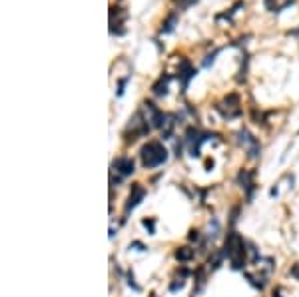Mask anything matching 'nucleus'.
I'll return each instance as SVG.
<instances>
[{"label":"nucleus","mask_w":299,"mask_h":297,"mask_svg":"<svg viewBox=\"0 0 299 297\" xmlns=\"http://www.w3.org/2000/svg\"><path fill=\"white\" fill-rule=\"evenodd\" d=\"M245 241H243V238L240 236V233H236V231H231L229 236H227V240H225V258L229 260V263H231V267L233 269H242L243 265H245Z\"/></svg>","instance_id":"nucleus-1"},{"label":"nucleus","mask_w":299,"mask_h":297,"mask_svg":"<svg viewBox=\"0 0 299 297\" xmlns=\"http://www.w3.org/2000/svg\"><path fill=\"white\" fill-rule=\"evenodd\" d=\"M140 156H142L144 167H148V169L158 167L168 160V152H166V148L160 142H148L140 150Z\"/></svg>","instance_id":"nucleus-2"},{"label":"nucleus","mask_w":299,"mask_h":297,"mask_svg":"<svg viewBox=\"0 0 299 297\" xmlns=\"http://www.w3.org/2000/svg\"><path fill=\"white\" fill-rule=\"evenodd\" d=\"M218 112L224 116V118H227V120H231V118H238L240 114H242V108H240V98L236 96V94H229L227 98H224L218 106Z\"/></svg>","instance_id":"nucleus-3"},{"label":"nucleus","mask_w":299,"mask_h":297,"mask_svg":"<svg viewBox=\"0 0 299 297\" xmlns=\"http://www.w3.org/2000/svg\"><path fill=\"white\" fill-rule=\"evenodd\" d=\"M144 196H146V189L140 186V184H134L132 186V192H130V196H128V202H126V216L130 214L132 209H136L138 205H140V202L144 200Z\"/></svg>","instance_id":"nucleus-4"},{"label":"nucleus","mask_w":299,"mask_h":297,"mask_svg":"<svg viewBox=\"0 0 299 297\" xmlns=\"http://www.w3.org/2000/svg\"><path fill=\"white\" fill-rule=\"evenodd\" d=\"M240 142L247 148V152H249V158H255L260 154V144L255 142V138L249 134V132H245V130H242L240 132Z\"/></svg>","instance_id":"nucleus-5"},{"label":"nucleus","mask_w":299,"mask_h":297,"mask_svg":"<svg viewBox=\"0 0 299 297\" xmlns=\"http://www.w3.org/2000/svg\"><path fill=\"white\" fill-rule=\"evenodd\" d=\"M114 167L122 176H132L134 174V160L132 158H118L114 162Z\"/></svg>","instance_id":"nucleus-6"},{"label":"nucleus","mask_w":299,"mask_h":297,"mask_svg":"<svg viewBox=\"0 0 299 297\" xmlns=\"http://www.w3.org/2000/svg\"><path fill=\"white\" fill-rule=\"evenodd\" d=\"M196 76V70L191 68V64L187 60H182L180 62V78H182V82H184V88L187 86V82Z\"/></svg>","instance_id":"nucleus-7"},{"label":"nucleus","mask_w":299,"mask_h":297,"mask_svg":"<svg viewBox=\"0 0 299 297\" xmlns=\"http://www.w3.org/2000/svg\"><path fill=\"white\" fill-rule=\"evenodd\" d=\"M176 258H178L180 261H189L191 258H194V249H189V247H180V249L176 251Z\"/></svg>","instance_id":"nucleus-8"},{"label":"nucleus","mask_w":299,"mask_h":297,"mask_svg":"<svg viewBox=\"0 0 299 297\" xmlns=\"http://www.w3.org/2000/svg\"><path fill=\"white\" fill-rule=\"evenodd\" d=\"M168 82H169V78L166 76V78H162L158 84H154V94H158V96L168 94Z\"/></svg>","instance_id":"nucleus-9"},{"label":"nucleus","mask_w":299,"mask_h":297,"mask_svg":"<svg viewBox=\"0 0 299 297\" xmlns=\"http://www.w3.org/2000/svg\"><path fill=\"white\" fill-rule=\"evenodd\" d=\"M251 176H253V174H249V172H242V174H240V182L243 184V187L249 189V192H251V187H253V184H251Z\"/></svg>","instance_id":"nucleus-10"},{"label":"nucleus","mask_w":299,"mask_h":297,"mask_svg":"<svg viewBox=\"0 0 299 297\" xmlns=\"http://www.w3.org/2000/svg\"><path fill=\"white\" fill-rule=\"evenodd\" d=\"M176 2V6H180V8H189L191 4H196L198 0H174Z\"/></svg>","instance_id":"nucleus-11"},{"label":"nucleus","mask_w":299,"mask_h":297,"mask_svg":"<svg viewBox=\"0 0 299 297\" xmlns=\"http://www.w3.org/2000/svg\"><path fill=\"white\" fill-rule=\"evenodd\" d=\"M174 22H176V14H172V16H169V20L166 22V28H162V32H169V30L174 28Z\"/></svg>","instance_id":"nucleus-12"},{"label":"nucleus","mask_w":299,"mask_h":297,"mask_svg":"<svg viewBox=\"0 0 299 297\" xmlns=\"http://www.w3.org/2000/svg\"><path fill=\"white\" fill-rule=\"evenodd\" d=\"M142 223H144L146 229H150V233H154V220H144Z\"/></svg>","instance_id":"nucleus-13"},{"label":"nucleus","mask_w":299,"mask_h":297,"mask_svg":"<svg viewBox=\"0 0 299 297\" xmlns=\"http://www.w3.org/2000/svg\"><path fill=\"white\" fill-rule=\"evenodd\" d=\"M191 233V236H189V240H198L200 236H198V231H189Z\"/></svg>","instance_id":"nucleus-14"},{"label":"nucleus","mask_w":299,"mask_h":297,"mask_svg":"<svg viewBox=\"0 0 299 297\" xmlns=\"http://www.w3.org/2000/svg\"><path fill=\"white\" fill-rule=\"evenodd\" d=\"M295 275H297V278H299V267H295V271H293Z\"/></svg>","instance_id":"nucleus-15"},{"label":"nucleus","mask_w":299,"mask_h":297,"mask_svg":"<svg viewBox=\"0 0 299 297\" xmlns=\"http://www.w3.org/2000/svg\"><path fill=\"white\" fill-rule=\"evenodd\" d=\"M273 297H280V295H273Z\"/></svg>","instance_id":"nucleus-16"}]
</instances>
